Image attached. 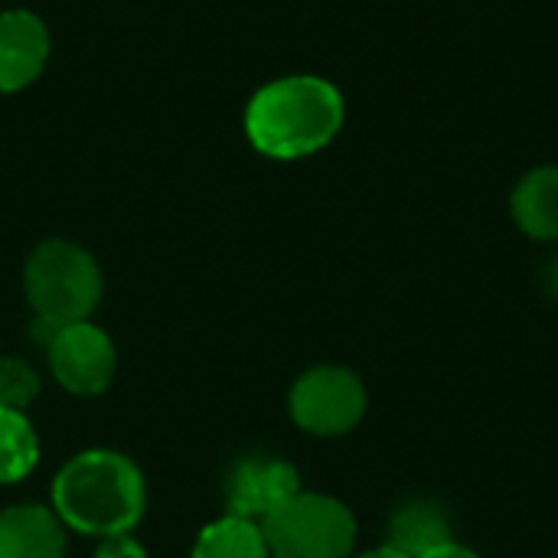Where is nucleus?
I'll list each match as a JSON object with an SVG mask.
<instances>
[{
  "label": "nucleus",
  "instance_id": "f257e3e1",
  "mask_svg": "<svg viewBox=\"0 0 558 558\" xmlns=\"http://www.w3.org/2000/svg\"><path fill=\"white\" fill-rule=\"evenodd\" d=\"M144 507V474L131 458L108 448L75 454L52 481V513L82 536H124L141 523Z\"/></svg>",
  "mask_w": 558,
  "mask_h": 558
},
{
  "label": "nucleus",
  "instance_id": "f03ea898",
  "mask_svg": "<svg viewBox=\"0 0 558 558\" xmlns=\"http://www.w3.org/2000/svg\"><path fill=\"white\" fill-rule=\"evenodd\" d=\"M343 124L340 92L317 75H288L258 88L245 108L252 147L271 160H301L327 147Z\"/></svg>",
  "mask_w": 558,
  "mask_h": 558
},
{
  "label": "nucleus",
  "instance_id": "7ed1b4c3",
  "mask_svg": "<svg viewBox=\"0 0 558 558\" xmlns=\"http://www.w3.org/2000/svg\"><path fill=\"white\" fill-rule=\"evenodd\" d=\"M101 268L75 242L49 239L36 245L23 265V291L39 324L59 330L82 324L101 301Z\"/></svg>",
  "mask_w": 558,
  "mask_h": 558
},
{
  "label": "nucleus",
  "instance_id": "20e7f679",
  "mask_svg": "<svg viewBox=\"0 0 558 558\" xmlns=\"http://www.w3.org/2000/svg\"><path fill=\"white\" fill-rule=\"evenodd\" d=\"M271 558H347L356 543L353 513L324 494H298L262 523Z\"/></svg>",
  "mask_w": 558,
  "mask_h": 558
},
{
  "label": "nucleus",
  "instance_id": "39448f33",
  "mask_svg": "<svg viewBox=\"0 0 558 558\" xmlns=\"http://www.w3.org/2000/svg\"><path fill=\"white\" fill-rule=\"evenodd\" d=\"M288 405L298 428L317 438H337L360 425L366 412V389L360 376L343 366H317L291 386Z\"/></svg>",
  "mask_w": 558,
  "mask_h": 558
},
{
  "label": "nucleus",
  "instance_id": "423d86ee",
  "mask_svg": "<svg viewBox=\"0 0 558 558\" xmlns=\"http://www.w3.org/2000/svg\"><path fill=\"white\" fill-rule=\"evenodd\" d=\"M49 347V366L56 383L72 392V396H101L118 369V353L111 337L82 320V324H69L59 327L52 333Z\"/></svg>",
  "mask_w": 558,
  "mask_h": 558
},
{
  "label": "nucleus",
  "instance_id": "0eeeda50",
  "mask_svg": "<svg viewBox=\"0 0 558 558\" xmlns=\"http://www.w3.org/2000/svg\"><path fill=\"white\" fill-rule=\"evenodd\" d=\"M298 494H301L298 468L281 458H268V454L242 458L229 471V481H226L229 517H242L258 526Z\"/></svg>",
  "mask_w": 558,
  "mask_h": 558
},
{
  "label": "nucleus",
  "instance_id": "6e6552de",
  "mask_svg": "<svg viewBox=\"0 0 558 558\" xmlns=\"http://www.w3.org/2000/svg\"><path fill=\"white\" fill-rule=\"evenodd\" d=\"M49 59V29L29 10L0 13V92H20L39 78Z\"/></svg>",
  "mask_w": 558,
  "mask_h": 558
},
{
  "label": "nucleus",
  "instance_id": "1a4fd4ad",
  "mask_svg": "<svg viewBox=\"0 0 558 558\" xmlns=\"http://www.w3.org/2000/svg\"><path fill=\"white\" fill-rule=\"evenodd\" d=\"M65 526L49 507L20 504L0 510V558H62Z\"/></svg>",
  "mask_w": 558,
  "mask_h": 558
},
{
  "label": "nucleus",
  "instance_id": "9d476101",
  "mask_svg": "<svg viewBox=\"0 0 558 558\" xmlns=\"http://www.w3.org/2000/svg\"><path fill=\"white\" fill-rule=\"evenodd\" d=\"M513 219L530 239H558V167H539L513 190Z\"/></svg>",
  "mask_w": 558,
  "mask_h": 558
},
{
  "label": "nucleus",
  "instance_id": "9b49d317",
  "mask_svg": "<svg viewBox=\"0 0 558 558\" xmlns=\"http://www.w3.org/2000/svg\"><path fill=\"white\" fill-rule=\"evenodd\" d=\"M451 543V523L438 504H405L389 523V549L405 558L428 556L432 549Z\"/></svg>",
  "mask_w": 558,
  "mask_h": 558
},
{
  "label": "nucleus",
  "instance_id": "f8f14e48",
  "mask_svg": "<svg viewBox=\"0 0 558 558\" xmlns=\"http://www.w3.org/2000/svg\"><path fill=\"white\" fill-rule=\"evenodd\" d=\"M190 558H271V553L258 523L226 513L196 536Z\"/></svg>",
  "mask_w": 558,
  "mask_h": 558
},
{
  "label": "nucleus",
  "instance_id": "ddd939ff",
  "mask_svg": "<svg viewBox=\"0 0 558 558\" xmlns=\"http://www.w3.org/2000/svg\"><path fill=\"white\" fill-rule=\"evenodd\" d=\"M39 461V438L26 412L0 409V484H20Z\"/></svg>",
  "mask_w": 558,
  "mask_h": 558
},
{
  "label": "nucleus",
  "instance_id": "4468645a",
  "mask_svg": "<svg viewBox=\"0 0 558 558\" xmlns=\"http://www.w3.org/2000/svg\"><path fill=\"white\" fill-rule=\"evenodd\" d=\"M39 399V376L26 360L0 356V409L26 412Z\"/></svg>",
  "mask_w": 558,
  "mask_h": 558
},
{
  "label": "nucleus",
  "instance_id": "2eb2a0df",
  "mask_svg": "<svg viewBox=\"0 0 558 558\" xmlns=\"http://www.w3.org/2000/svg\"><path fill=\"white\" fill-rule=\"evenodd\" d=\"M95 558H147V553H144V546H141L137 539H131V536L124 533V536H108V539H101Z\"/></svg>",
  "mask_w": 558,
  "mask_h": 558
},
{
  "label": "nucleus",
  "instance_id": "dca6fc26",
  "mask_svg": "<svg viewBox=\"0 0 558 558\" xmlns=\"http://www.w3.org/2000/svg\"><path fill=\"white\" fill-rule=\"evenodd\" d=\"M422 558H477L468 546H458L454 539L451 543H445V546H438V549H432L428 556H422Z\"/></svg>",
  "mask_w": 558,
  "mask_h": 558
},
{
  "label": "nucleus",
  "instance_id": "f3484780",
  "mask_svg": "<svg viewBox=\"0 0 558 558\" xmlns=\"http://www.w3.org/2000/svg\"><path fill=\"white\" fill-rule=\"evenodd\" d=\"M546 281H549V294L558 301V258L549 265V278Z\"/></svg>",
  "mask_w": 558,
  "mask_h": 558
},
{
  "label": "nucleus",
  "instance_id": "a211bd4d",
  "mask_svg": "<svg viewBox=\"0 0 558 558\" xmlns=\"http://www.w3.org/2000/svg\"><path fill=\"white\" fill-rule=\"evenodd\" d=\"M360 558H405L402 553H396V549H389V546H383V549H373V553H366V556Z\"/></svg>",
  "mask_w": 558,
  "mask_h": 558
}]
</instances>
